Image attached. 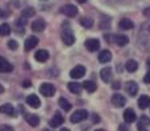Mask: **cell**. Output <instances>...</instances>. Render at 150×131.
<instances>
[{
  "label": "cell",
  "mask_w": 150,
  "mask_h": 131,
  "mask_svg": "<svg viewBox=\"0 0 150 131\" xmlns=\"http://www.w3.org/2000/svg\"><path fill=\"white\" fill-rule=\"evenodd\" d=\"M40 93L44 95L45 97H53L55 95V87L53 84H49V83H44L40 87Z\"/></svg>",
  "instance_id": "obj_1"
},
{
  "label": "cell",
  "mask_w": 150,
  "mask_h": 131,
  "mask_svg": "<svg viewBox=\"0 0 150 131\" xmlns=\"http://www.w3.org/2000/svg\"><path fill=\"white\" fill-rule=\"evenodd\" d=\"M87 118H88V111L84 110V109H80V110L74 111V114L70 117V121L73 123H78V122H82Z\"/></svg>",
  "instance_id": "obj_2"
},
{
  "label": "cell",
  "mask_w": 150,
  "mask_h": 131,
  "mask_svg": "<svg viewBox=\"0 0 150 131\" xmlns=\"http://www.w3.org/2000/svg\"><path fill=\"white\" fill-rule=\"evenodd\" d=\"M61 38H62L63 43H65L66 46H71V45H74V42H75V37H74L73 32H71V30H66V29L62 32Z\"/></svg>",
  "instance_id": "obj_3"
},
{
  "label": "cell",
  "mask_w": 150,
  "mask_h": 131,
  "mask_svg": "<svg viewBox=\"0 0 150 131\" xmlns=\"http://www.w3.org/2000/svg\"><path fill=\"white\" fill-rule=\"evenodd\" d=\"M111 41L115 42L117 46H125V45H128L129 39H128V37L124 36V34H115V36L111 37Z\"/></svg>",
  "instance_id": "obj_4"
},
{
  "label": "cell",
  "mask_w": 150,
  "mask_h": 131,
  "mask_svg": "<svg viewBox=\"0 0 150 131\" xmlns=\"http://www.w3.org/2000/svg\"><path fill=\"white\" fill-rule=\"evenodd\" d=\"M84 45H86V49H87L88 51H91V53L98 51L99 47H100V42H99V39H95V38L87 39Z\"/></svg>",
  "instance_id": "obj_5"
},
{
  "label": "cell",
  "mask_w": 150,
  "mask_h": 131,
  "mask_svg": "<svg viewBox=\"0 0 150 131\" xmlns=\"http://www.w3.org/2000/svg\"><path fill=\"white\" fill-rule=\"evenodd\" d=\"M86 75V68L83 66H75L73 69L70 71V76L73 79H80Z\"/></svg>",
  "instance_id": "obj_6"
},
{
  "label": "cell",
  "mask_w": 150,
  "mask_h": 131,
  "mask_svg": "<svg viewBox=\"0 0 150 131\" xmlns=\"http://www.w3.org/2000/svg\"><path fill=\"white\" fill-rule=\"evenodd\" d=\"M62 13L67 17H75L78 15V8L73 4H67L62 8Z\"/></svg>",
  "instance_id": "obj_7"
},
{
  "label": "cell",
  "mask_w": 150,
  "mask_h": 131,
  "mask_svg": "<svg viewBox=\"0 0 150 131\" xmlns=\"http://www.w3.org/2000/svg\"><path fill=\"white\" fill-rule=\"evenodd\" d=\"M125 102H127V98H125L122 95L116 93V95L112 96V104H113L116 108H122V106L125 105Z\"/></svg>",
  "instance_id": "obj_8"
},
{
  "label": "cell",
  "mask_w": 150,
  "mask_h": 131,
  "mask_svg": "<svg viewBox=\"0 0 150 131\" xmlns=\"http://www.w3.org/2000/svg\"><path fill=\"white\" fill-rule=\"evenodd\" d=\"M37 45H38V38H37V37H34V36H32V37H29V38L25 41L24 49H25L26 51H30V50H33Z\"/></svg>",
  "instance_id": "obj_9"
},
{
  "label": "cell",
  "mask_w": 150,
  "mask_h": 131,
  "mask_svg": "<svg viewBox=\"0 0 150 131\" xmlns=\"http://www.w3.org/2000/svg\"><path fill=\"white\" fill-rule=\"evenodd\" d=\"M112 68L111 67H105V68H103L100 71V77H101V80H103L104 83H111V80H112Z\"/></svg>",
  "instance_id": "obj_10"
},
{
  "label": "cell",
  "mask_w": 150,
  "mask_h": 131,
  "mask_svg": "<svg viewBox=\"0 0 150 131\" xmlns=\"http://www.w3.org/2000/svg\"><path fill=\"white\" fill-rule=\"evenodd\" d=\"M26 104H28L29 106H32V108L37 109L41 106V101H40V98L37 97L36 95H29L28 97H26Z\"/></svg>",
  "instance_id": "obj_11"
},
{
  "label": "cell",
  "mask_w": 150,
  "mask_h": 131,
  "mask_svg": "<svg viewBox=\"0 0 150 131\" xmlns=\"http://www.w3.org/2000/svg\"><path fill=\"white\" fill-rule=\"evenodd\" d=\"M125 89H127L128 95L130 96H136L138 93V85L136 81H128L127 85H125Z\"/></svg>",
  "instance_id": "obj_12"
},
{
  "label": "cell",
  "mask_w": 150,
  "mask_h": 131,
  "mask_svg": "<svg viewBox=\"0 0 150 131\" xmlns=\"http://www.w3.org/2000/svg\"><path fill=\"white\" fill-rule=\"evenodd\" d=\"M34 59L40 63L46 62V60L49 59V53H47L46 50H38V51H36V54H34Z\"/></svg>",
  "instance_id": "obj_13"
},
{
  "label": "cell",
  "mask_w": 150,
  "mask_h": 131,
  "mask_svg": "<svg viewBox=\"0 0 150 131\" xmlns=\"http://www.w3.org/2000/svg\"><path fill=\"white\" fill-rule=\"evenodd\" d=\"M136 118H137V116H136L133 109H127V110L124 111V121L127 122V123H133V122L136 121Z\"/></svg>",
  "instance_id": "obj_14"
},
{
  "label": "cell",
  "mask_w": 150,
  "mask_h": 131,
  "mask_svg": "<svg viewBox=\"0 0 150 131\" xmlns=\"http://www.w3.org/2000/svg\"><path fill=\"white\" fill-rule=\"evenodd\" d=\"M12 71H13V66L7 59L0 57V72H12Z\"/></svg>",
  "instance_id": "obj_15"
},
{
  "label": "cell",
  "mask_w": 150,
  "mask_h": 131,
  "mask_svg": "<svg viewBox=\"0 0 150 131\" xmlns=\"http://www.w3.org/2000/svg\"><path fill=\"white\" fill-rule=\"evenodd\" d=\"M65 122V118H63V116L61 113H55L54 117L52 118V121H50V126L52 127H58L61 126V125Z\"/></svg>",
  "instance_id": "obj_16"
},
{
  "label": "cell",
  "mask_w": 150,
  "mask_h": 131,
  "mask_svg": "<svg viewBox=\"0 0 150 131\" xmlns=\"http://www.w3.org/2000/svg\"><path fill=\"white\" fill-rule=\"evenodd\" d=\"M24 118H25V121L33 127H36V126H38L40 125V118L37 116H34V114H28L26 113V114H24Z\"/></svg>",
  "instance_id": "obj_17"
},
{
  "label": "cell",
  "mask_w": 150,
  "mask_h": 131,
  "mask_svg": "<svg viewBox=\"0 0 150 131\" xmlns=\"http://www.w3.org/2000/svg\"><path fill=\"white\" fill-rule=\"evenodd\" d=\"M112 59V54L109 50H103L99 53V62L100 63H108Z\"/></svg>",
  "instance_id": "obj_18"
},
{
  "label": "cell",
  "mask_w": 150,
  "mask_h": 131,
  "mask_svg": "<svg viewBox=\"0 0 150 131\" xmlns=\"http://www.w3.org/2000/svg\"><path fill=\"white\" fill-rule=\"evenodd\" d=\"M45 26H46V24H45V21L42 20V18H38V20L33 21V24H32L33 32H44Z\"/></svg>",
  "instance_id": "obj_19"
},
{
  "label": "cell",
  "mask_w": 150,
  "mask_h": 131,
  "mask_svg": "<svg viewBox=\"0 0 150 131\" xmlns=\"http://www.w3.org/2000/svg\"><path fill=\"white\" fill-rule=\"evenodd\" d=\"M119 26L121 29H124V30H129V29L134 28V24H133V21H130L129 18H122V20H120Z\"/></svg>",
  "instance_id": "obj_20"
},
{
  "label": "cell",
  "mask_w": 150,
  "mask_h": 131,
  "mask_svg": "<svg viewBox=\"0 0 150 131\" xmlns=\"http://www.w3.org/2000/svg\"><path fill=\"white\" fill-rule=\"evenodd\" d=\"M0 113L5 114V116H13L15 109H13V106L11 104H4V105L0 106Z\"/></svg>",
  "instance_id": "obj_21"
},
{
  "label": "cell",
  "mask_w": 150,
  "mask_h": 131,
  "mask_svg": "<svg viewBox=\"0 0 150 131\" xmlns=\"http://www.w3.org/2000/svg\"><path fill=\"white\" fill-rule=\"evenodd\" d=\"M138 106L140 109H146L150 106V97L149 96H141L138 98Z\"/></svg>",
  "instance_id": "obj_22"
},
{
  "label": "cell",
  "mask_w": 150,
  "mask_h": 131,
  "mask_svg": "<svg viewBox=\"0 0 150 131\" xmlns=\"http://www.w3.org/2000/svg\"><path fill=\"white\" fill-rule=\"evenodd\" d=\"M82 87L84 88V89L87 90L88 93H92V92H95V90H96V88H98V87H96V84H95V83H93V81H91V80H87V81H84V83H83V85H82Z\"/></svg>",
  "instance_id": "obj_23"
},
{
  "label": "cell",
  "mask_w": 150,
  "mask_h": 131,
  "mask_svg": "<svg viewBox=\"0 0 150 131\" xmlns=\"http://www.w3.org/2000/svg\"><path fill=\"white\" fill-rule=\"evenodd\" d=\"M125 68H127L128 72H134V71H137V68H138V63L136 62V60L130 59L125 63Z\"/></svg>",
  "instance_id": "obj_24"
},
{
  "label": "cell",
  "mask_w": 150,
  "mask_h": 131,
  "mask_svg": "<svg viewBox=\"0 0 150 131\" xmlns=\"http://www.w3.org/2000/svg\"><path fill=\"white\" fill-rule=\"evenodd\" d=\"M69 89H70V92L75 93V95H79L82 92V85L79 83H69Z\"/></svg>",
  "instance_id": "obj_25"
},
{
  "label": "cell",
  "mask_w": 150,
  "mask_h": 131,
  "mask_svg": "<svg viewBox=\"0 0 150 131\" xmlns=\"http://www.w3.org/2000/svg\"><path fill=\"white\" fill-rule=\"evenodd\" d=\"M150 123V119H149V117H146V116H142L140 118V121H138V130H144L146 126Z\"/></svg>",
  "instance_id": "obj_26"
},
{
  "label": "cell",
  "mask_w": 150,
  "mask_h": 131,
  "mask_svg": "<svg viewBox=\"0 0 150 131\" xmlns=\"http://www.w3.org/2000/svg\"><path fill=\"white\" fill-rule=\"evenodd\" d=\"M11 34V26L8 24H1L0 25V37H5Z\"/></svg>",
  "instance_id": "obj_27"
},
{
  "label": "cell",
  "mask_w": 150,
  "mask_h": 131,
  "mask_svg": "<svg viewBox=\"0 0 150 131\" xmlns=\"http://www.w3.org/2000/svg\"><path fill=\"white\" fill-rule=\"evenodd\" d=\"M59 105H61V108H62L65 111H69L71 109V104L69 102L66 98H63V97L59 98Z\"/></svg>",
  "instance_id": "obj_28"
},
{
  "label": "cell",
  "mask_w": 150,
  "mask_h": 131,
  "mask_svg": "<svg viewBox=\"0 0 150 131\" xmlns=\"http://www.w3.org/2000/svg\"><path fill=\"white\" fill-rule=\"evenodd\" d=\"M34 13H36V11H34L32 7H28V8H25V9L21 12V15H23V17L28 18V17H32V16H34Z\"/></svg>",
  "instance_id": "obj_29"
},
{
  "label": "cell",
  "mask_w": 150,
  "mask_h": 131,
  "mask_svg": "<svg viewBox=\"0 0 150 131\" xmlns=\"http://www.w3.org/2000/svg\"><path fill=\"white\" fill-rule=\"evenodd\" d=\"M80 25L84 26V28H91L93 25V21L90 17H83V18H80Z\"/></svg>",
  "instance_id": "obj_30"
},
{
  "label": "cell",
  "mask_w": 150,
  "mask_h": 131,
  "mask_svg": "<svg viewBox=\"0 0 150 131\" xmlns=\"http://www.w3.org/2000/svg\"><path fill=\"white\" fill-rule=\"evenodd\" d=\"M8 47H9L11 50H16L18 47V43L15 41V39H11V41H8Z\"/></svg>",
  "instance_id": "obj_31"
},
{
  "label": "cell",
  "mask_w": 150,
  "mask_h": 131,
  "mask_svg": "<svg viewBox=\"0 0 150 131\" xmlns=\"http://www.w3.org/2000/svg\"><path fill=\"white\" fill-rule=\"evenodd\" d=\"M0 131H15L12 126H8V125H3L0 126Z\"/></svg>",
  "instance_id": "obj_32"
},
{
  "label": "cell",
  "mask_w": 150,
  "mask_h": 131,
  "mask_svg": "<svg viewBox=\"0 0 150 131\" xmlns=\"http://www.w3.org/2000/svg\"><path fill=\"white\" fill-rule=\"evenodd\" d=\"M144 81L146 83V84H150V69H149V72L145 75V77H144Z\"/></svg>",
  "instance_id": "obj_33"
},
{
  "label": "cell",
  "mask_w": 150,
  "mask_h": 131,
  "mask_svg": "<svg viewBox=\"0 0 150 131\" xmlns=\"http://www.w3.org/2000/svg\"><path fill=\"white\" fill-rule=\"evenodd\" d=\"M100 121V118H99L98 114H92V122H95V123H98V122Z\"/></svg>",
  "instance_id": "obj_34"
},
{
  "label": "cell",
  "mask_w": 150,
  "mask_h": 131,
  "mask_svg": "<svg viewBox=\"0 0 150 131\" xmlns=\"http://www.w3.org/2000/svg\"><path fill=\"white\" fill-rule=\"evenodd\" d=\"M30 81H29V80H25V81H23V87L24 88H29V87H30Z\"/></svg>",
  "instance_id": "obj_35"
},
{
  "label": "cell",
  "mask_w": 150,
  "mask_h": 131,
  "mask_svg": "<svg viewBox=\"0 0 150 131\" xmlns=\"http://www.w3.org/2000/svg\"><path fill=\"white\" fill-rule=\"evenodd\" d=\"M112 87H113L115 89H119V88L121 87V85H120V81H115L113 84H112Z\"/></svg>",
  "instance_id": "obj_36"
},
{
  "label": "cell",
  "mask_w": 150,
  "mask_h": 131,
  "mask_svg": "<svg viewBox=\"0 0 150 131\" xmlns=\"http://www.w3.org/2000/svg\"><path fill=\"white\" fill-rule=\"evenodd\" d=\"M119 131H129V130H128L127 126H124V125H120V126H119Z\"/></svg>",
  "instance_id": "obj_37"
},
{
  "label": "cell",
  "mask_w": 150,
  "mask_h": 131,
  "mask_svg": "<svg viewBox=\"0 0 150 131\" xmlns=\"http://www.w3.org/2000/svg\"><path fill=\"white\" fill-rule=\"evenodd\" d=\"M144 15H145L146 17H150V7H149V8H146V9L144 11Z\"/></svg>",
  "instance_id": "obj_38"
},
{
  "label": "cell",
  "mask_w": 150,
  "mask_h": 131,
  "mask_svg": "<svg viewBox=\"0 0 150 131\" xmlns=\"http://www.w3.org/2000/svg\"><path fill=\"white\" fill-rule=\"evenodd\" d=\"M8 15H9L8 12H1V11H0V17H7Z\"/></svg>",
  "instance_id": "obj_39"
},
{
  "label": "cell",
  "mask_w": 150,
  "mask_h": 131,
  "mask_svg": "<svg viewBox=\"0 0 150 131\" xmlns=\"http://www.w3.org/2000/svg\"><path fill=\"white\" fill-rule=\"evenodd\" d=\"M3 92H4V88H3V85L1 84H0V95H1V93Z\"/></svg>",
  "instance_id": "obj_40"
},
{
  "label": "cell",
  "mask_w": 150,
  "mask_h": 131,
  "mask_svg": "<svg viewBox=\"0 0 150 131\" xmlns=\"http://www.w3.org/2000/svg\"><path fill=\"white\" fill-rule=\"evenodd\" d=\"M76 1H78V3H80V4H84V3L87 1V0H76Z\"/></svg>",
  "instance_id": "obj_41"
},
{
  "label": "cell",
  "mask_w": 150,
  "mask_h": 131,
  "mask_svg": "<svg viewBox=\"0 0 150 131\" xmlns=\"http://www.w3.org/2000/svg\"><path fill=\"white\" fill-rule=\"evenodd\" d=\"M146 64H148V67H149V69H150V58L148 59V63H146Z\"/></svg>",
  "instance_id": "obj_42"
},
{
  "label": "cell",
  "mask_w": 150,
  "mask_h": 131,
  "mask_svg": "<svg viewBox=\"0 0 150 131\" xmlns=\"http://www.w3.org/2000/svg\"><path fill=\"white\" fill-rule=\"evenodd\" d=\"M61 131H70V130H69V129H62Z\"/></svg>",
  "instance_id": "obj_43"
},
{
  "label": "cell",
  "mask_w": 150,
  "mask_h": 131,
  "mask_svg": "<svg viewBox=\"0 0 150 131\" xmlns=\"http://www.w3.org/2000/svg\"><path fill=\"white\" fill-rule=\"evenodd\" d=\"M95 131H105V130H103V129H98V130H95Z\"/></svg>",
  "instance_id": "obj_44"
},
{
  "label": "cell",
  "mask_w": 150,
  "mask_h": 131,
  "mask_svg": "<svg viewBox=\"0 0 150 131\" xmlns=\"http://www.w3.org/2000/svg\"><path fill=\"white\" fill-rule=\"evenodd\" d=\"M140 131H148V130H140Z\"/></svg>",
  "instance_id": "obj_45"
}]
</instances>
